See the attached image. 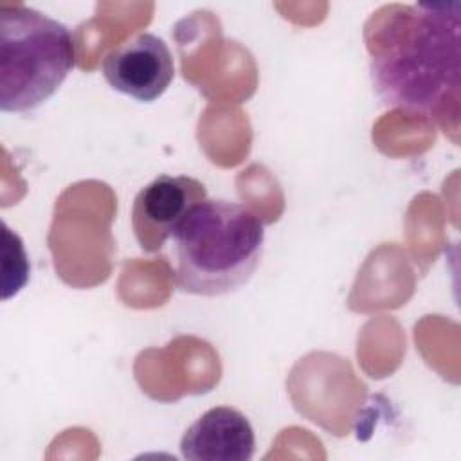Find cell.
I'll list each match as a JSON object with an SVG mask.
<instances>
[{"instance_id":"6","label":"cell","mask_w":461,"mask_h":461,"mask_svg":"<svg viewBox=\"0 0 461 461\" xmlns=\"http://www.w3.org/2000/svg\"><path fill=\"white\" fill-rule=\"evenodd\" d=\"M256 436L249 418L229 405L205 411L184 432L180 452L189 461H250Z\"/></svg>"},{"instance_id":"2","label":"cell","mask_w":461,"mask_h":461,"mask_svg":"<svg viewBox=\"0 0 461 461\" xmlns=\"http://www.w3.org/2000/svg\"><path fill=\"white\" fill-rule=\"evenodd\" d=\"M173 241L178 290L214 297L252 277L263 256L265 225L243 203L205 198L189 211Z\"/></svg>"},{"instance_id":"4","label":"cell","mask_w":461,"mask_h":461,"mask_svg":"<svg viewBox=\"0 0 461 461\" xmlns=\"http://www.w3.org/2000/svg\"><path fill=\"white\" fill-rule=\"evenodd\" d=\"M207 198L205 185L185 175H158L133 198L131 230L144 252H157L173 238L189 211Z\"/></svg>"},{"instance_id":"3","label":"cell","mask_w":461,"mask_h":461,"mask_svg":"<svg viewBox=\"0 0 461 461\" xmlns=\"http://www.w3.org/2000/svg\"><path fill=\"white\" fill-rule=\"evenodd\" d=\"M76 65L70 29L23 4L0 5V108L29 112L63 85Z\"/></svg>"},{"instance_id":"5","label":"cell","mask_w":461,"mask_h":461,"mask_svg":"<svg viewBox=\"0 0 461 461\" xmlns=\"http://www.w3.org/2000/svg\"><path fill=\"white\" fill-rule=\"evenodd\" d=\"M103 76L113 90L151 103L171 85L175 63L162 38L153 32H139L104 56Z\"/></svg>"},{"instance_id":"1","label":"cell","mask_w":461,"mask_h":461,"mask_svg":"<svg viewBox=\"0 0 461 461\" xmlns=\"http://www.w3.org/2000/svg\"><path fill=\"white\" fill-rule=\"evenodd\" d=\"M394 9L367 43L373 88L387 106L432 113L459 88L461 2Z\"/></svg>"}]
</instances>
